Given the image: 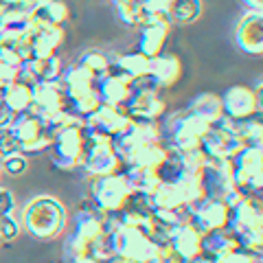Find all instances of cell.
<instances>
[{
  "mask_svg": "<svg viewBox=\"0 0 263 263\" xmlns=\"http://www.w3.org/2000/svg\"><path fill=\"white\" fill-rule=\"evenodd\" d=\"M66 209L62 202H57L51 195H40L24 206L22 211V224L31 237L40 241H51L62 235L66 228Z\"/></svg>",
  "mask_w": 263,
  "mask_h": 263,
  "instance_id": "6da1fadb",
  "label": "cell"
},
{
  "mask_svg": "<svg viewBox=\"0 0 263 263\" xmlns=\"http://www.w3.org/2000/svg\"><path fill=\"white\" fill-rule=\"evenodd\" d=\"M164 141L171 149H176L178 154L200 149L202 138L206 136V132L211 129V123L200 119L197 114L189 112L186 108H180L171 114H164L160 119Z\"/></svg>",
  "mask_w": 263,
  "mask_h": 263,
  "instance_id": "7a4b0ae2",
  "label": "cell"
},
{
  "mask_svg": "<svg viewBox=\"0 0 263 263\" xmlns=\"http://www.w3.org/2000/svg\"><path fill=\"white\" fill-rule=\"evenodd\" d=\"M81 169L90 178H101L123 171V160L112 147V136L84 129V160Z\"/></svg>",
  "mask_w": 263,
  "mask_h": 263,
  "instance_id": "3957f363",
  "label": "cell"
},
{
  "mask_svg": "<svg viewBox=\"0 0 263 263\" xmlns=\"http://www.w3.org/2000/svg\"><path fill=\"white\" fill-rule=\"evenodd\" d=\"M134 195L123 171L101 178H92L90 182V197L95 206L103 213H119L127 206L129 197Z\"/></svg>",
  "mask_w": 263,
  "mask_h": 263,
  "instance_id": "277c9868",
  "label": "cell"
},
{
  "mask_svg": "<svg viewBox=\"0 0 263 263\" xmlns=\"http://www.w3.org/2000/svg\"><path fill=\"white\" fill-rule=\"evenodd\" d=\"M123 110L134 121H160L167 114V103L158 95V90L149 84V79L143 77L134 81L132 97L123 105Z\"/></svg>",
  "mask_w": 263,
  "mask_h": 263,
  "instance_id": "5b68a950",
  "label": "cell"
},
{
  "mask_svg": "<svg viewBox=\"0 0 263 263\" xmlns=\"http://www.w3.org/2000/svg\"><path fill=\"white\" fill-rule=\"evenodd\" d=\"M233 176L235 184L243 193L259 195L263 176V145H243L233 156Z\"/></svg>",
  "mask_w": 263,
  "mask_h": 263,
  "instance_id": "8992f818",
  "label": "cell"
},
{
  "mask_svg": "<svg viewBox=\"0 0 263 263\" xmlns=\"http://www.w3.org/2000/svg\"><path fill=\"white\" fill-rule=\"evenodd\" d=\"M84 129L86 125H70L53 132V162L64 171H75L84 160Z\"/></svg>",
  "mask_w": 263,
  "mask_h": 263,
  "instance_id": "52a82bcc",
  "label": "cell"
},
{
  "mask_svg": "<svg viewBox=\"0 0 263 263\" xmlns=\"http://www.w3.org/2000/svg\"><path fill=\"white\" fill-rule=\"evenodd\" d=\"M9 129L20 141V154H40L53 147V134L33 112L18 114Z\"/></svg>",
  "mask_w": 263,
  "mask_h": 263,
  "instance_id": "ba28073f",
  "label": "cell"
},
{
  "mask_svg": "<svg viewBox=\"0 0 263 263\" xmlns=\"http://www.w3.org/2000/svg\"><path fill=\"white\" fill-rule=\"evenodd\" d=\"M243 147L241 138L237 136V121L221 117L215 125H211L206 136L202 138L200 149L209 158H233Z\"/></svg>",
  "mask_w": 263,
  "mask_h": 263,
  "instance_id": "9c48e42d",
  "label": "cell"
},
{
  "mask_svg": "<svg viewBox=\"0 0 263 263\" xmlns=\"http://www.w3.org/2000/svg\"><path fill=\"white\" fill-rule=\"evenodd\" d=\"M114 254L129 263H149L154 252V241L141 228L121 226L112 233Z\"/></svg>",
  "mask_w": 263,
  "mask_h": 263,
  "instance_id": "30bf717a",
  "label": "cell"
},
{
  "mask_svg": "<svg viewBox=\"0 0 263 263\" xmlns=\"http://www.w3.org/2000/svg\"><path fill=\"white\" fill-rule=\"evenodd\" d=\"M189 221L200 230L202 235L213 233V230L228 228L230 224V209L217 197H204V200L189 211Z\"/></svg>",
  "mask_w": 263,
  "mask_h": 263,
  "instance_id": "8fae6325",
  "label": "cell"
},
{
  "mask_svg": "<svg viewBox=\"0 0 263 263\" xmlns=\"http://www.w3.org/2000/svg\"><path fill=\"white\" fill-rule=\"evenodd\" d=\"M235 46L241 53L261 57L263 55V13L246 11L235 24Z\"/></svg>",
  "mask_w": 263,
  "mask_h": 263,
  "instance_id": "7c38bea8",
  "label": "cell"
},
{
  "mask_svg": "<svg viewBox=\"0 0 263 263\" xmlns=\"http://www.w3.org/2000/svg\"><path fill=\"white\" fill-rule=\"evenodd\" d=\"M204 189H206L209 197H217L224 200V195L235 189V176H233V158H209L206 167H204Z\"/></svg>",
  "mask_w": 263,
  "mask_h": 263,
  "instance_id": "4fadbf2b",
  "label": "cell"
},
{
  "mask_svg": "<svg viewBox=\"0 0 263 263\" xmlns=\"http://www.w3.org/2000/svg\"><path fill=\"white\" fill-rule=\"evenodd\" d=\"M221 110L224 117L233 121H246L250 117H257V103H254V90L248 86L235 84L221 92Z\"/></svg>",
  "mask_w": 263,
  "mask_h": 263,
  "instance_id": "5bb4252c",
  "label": "cell"
},
{
  "mask_svg": "<svg viewBox=\"0 0 263 263\" xmlns=\"http://www.w3.org/2000/svg\"><path fill=\"white\" fill-rule=\"evenodd\" d=\"M95 88L99 92V99L105 105H114V108H123L127 103V99L132 97V90H134V81L129 77H125L119 70H110L105 72L103 77H99L95 81Z\"/></svg>",
  "mask_w": 263,
  "mask_h": 263,
  "instance_id": "9a60e30c",
  "label": "cell"
},
{
  "mask_svg": "<svg viewBox=\"0 0 263 263\" xmlns=\"http://www.w3.org/2000/svg\"><path fill=\"white\" fill-rule=\"evenodd\" d=\"M180 77H182V62L180 57L174 53H160L156 57H149V72L147 79L156 90H164V88H174Z\"/></svg>",
  "mask_w": 263,
  "mask_h": 263,
  "instance_id": "2e32d148",
  "label": "cell"
},
{
  "mask_svg": "<svg viewBox=\"0 0 263 263\" xmlns=\"http://www.w3.org/2000/svg\"><path fill=\"white\" fill-rule=\"evenodd\" d=\"M228 228L235 235L246 233L252 228H263V197L248 193L237 206L230 211V224Z\"/></svg>",
  "mask_w": 263,
  "mask_h": 263,
  "instance_id": "e0dca14e",
  "label": "cell"
},
{
  "mask_svg": "<svg viewBox=\"0 0 263 263\" xmlns=\"http://www.w3.org/2000/svg\"><path fill=\"white\" fill-rule=\"evenodd\" d=\"M129 121L132 119L127 117L123 108H114V105L101 103L90 117L84 119V125H86V129L101 132V134H108V136H117L119 132H123L129 125Z\"/></svg>",
  "mask_w": 263,
  "mask_h": 263,
  "instance_id": "ac0fdd59",
  "label": "cell"
},
{
  "mask_svg": "<svg viewBox=\"0 0 263 263\" xmlns=\"http://www.w3.org/2000/svg\"><path fill=\"white\" fill-rule=\"evenodd\" d=\"M169 246L174 248L182 261H191L200 257L202 252V233L197 230L191 221H182L174 230H169Z\"/></svg>",
  "mask_w": 263,
  "mask_h": 263,
  "instance_id": "d6986e66",
  "label": "cell"
},
{
  "mask_svg": "<svg viewBox=\"0 0 263 263\" xmlns=\"http://www.w3.org/2000/svg\"><path fill=\"white\" fill-rule=\"evenodd\" d=\"M72 233L86 237L88 241L101 237L105 233V213L99 211L90 200H86V204L72 217Z\"/></svg>",
  "mask_w": 263,
  "mask_h": 263,
  "instance_id": "ffe728a7",
  "label": "cell"
},
{
  "mask_svg": "<svg viewBox=\"0 0 263 263\" xmlns=\"http://www.w3.org/2000/svg\"><path fill=\"white\" fill-rule=\"evenodd\" d=\"M169 22L156 20V22H147L145 27L138 31V53H143L145 57H156L162 53L164 44L169 37Z\"/></svg>",
  "mask_w": 263,
  "mask_h": 263,
  "instance_id": "44dd1931",
  "label": "cell"
},
{
  "mask_svg": "<svg viewBox=\"0 0 263 263\" xmlns=\"http://www.w3.org/2000/svg\"><path fill=\"white\" fill-rule=\"evenodd\" d=\"M95 77L84 68L81 64H72V66H66L60 75V84L64 88V95H66V101L70 99H77L81 95L90 92L95 88Z\"/></svg>",
  "mask_w": 263,
  "mask_h": 263,
  "instance_id": "7402d4cb",
  "label": "cell"
},
{
  "mask_svg": "<svg viewBox=\"0 0 263 263\" xmlns=\"http://www.w3.org/2000/svg\"><path fill=\"white\" fill-rule=\"evenodd\" d=\"M171 182L178 186L180 195L184 200V209L186 213L193 206H197L204 197H206V189H204V180L200 174H189V171H178V174L171 178Z\"/></svg>",
  "mask_w": 263,
  "mask_h": 263,
  "instance_id": "603a6c76",
  "label": "cell"
},
{
  "mask_svg": "<svg viewBox=\"0 0 263 263\" xmlns=\"http://www.w3.org/2000/svg\"><path fill=\"white\" fill-rule=\"evenodd\" d=\"M123 174H125L127 182L132 186L134 193L141 195H154L158 191V186L164 182L158 169H141V167H123Z\"/></svg>",
  "mask_w": 263,
  "mask_h": 263,
  "instance_id": "cb8c5ba5",
  "label": "cell"
},
{
  "mask_svg": "<svg viewBox=\"0 0 263 263\" xmlns=\"http://www.w3.org/2000/svg\"><path fill=\"white\" fill-rule=\"evenodd\" d=\"M169 156V149L164 143H143L134 156L127 160L125 167H141V169H158L164 164Z\"/></svg>",
  "mask_w": 263,
  "mask_h": 263,
  "instance_id": "d4e9b609",
  "label": "cell"
},
{
  "mask_svg": "<svg viewBox=\"0 0 263 263\" xmlns=\"http://www.w3.org/2000/svg\"><path fill=\"white\" fill-rule=\"evenodd\" d=\"M186 110L197 114V117L204 119L206 123H211V125H215V123L224 117V110H221V99L215 92H197L191 101L186 103Z\"/></svg>",
  "mask_w": 263,
  "mask_h": 263,
  "instance_id": "484cf974",
  "label": "cell"
},
{
  "mask_svg": "<svg viewBox=\"0 0 263 263\" xmlns=\"http://www.w3.org/2000/svg\"><path fill=\"white\" fill-rule=\"evenodd\" d=\"M239 248V239L230 228H221V230H213V233L202 235V252L209 257H219L230 250Z\"/></svg>",
  "mask_w": 263,
  "mask_h": 263,
  "instance_id": "4316f807",
  "label": "cell"
},
{
  "mask_svg": "<svg viewBox=\"0 0 263 263\" xmlns=\"http://www.w3.org/2000/svg\"><path fill=\"white\" fill-rule=\"evenodd\" d=\"M112 68L123 72L125 77H129L132 81H138L147 77L149 72V57H145L143 53H123V55H117L112 62Z\"/></svg>",
  "mask_w": 263,
  "mask_h": 263,
  "instance_id": "83f0119b",
  "label": "cell"
},
{
  "mask_svg": "<svg viewBox=\"0 0 263 263\" xmlns=\"http://www.w3.org/2000/svg\"><path fill=\"white\" fill-rule=\"evenodd\" d=\"M0 99H3L15 114L29 112L33 105V86L22 84V81H13L11 86H7L3 92H0Z\"/></svg>",
  "mask_w": 263,
  "mask_h": 263,
  "instance_id": "f1b7e54d",
  "label": "cell"
},
{
  "mask_svg": "<svg viewBox=\"0 0 263 263\" xmlns=\"http://www.w3.org/2000/svg\"><path fill=\"white\" fill-rule=\"evenodd\" d=\"M202 15V0H171L169 22L176 27H189L195 24Z\"/></svg>",
  "mask_w": 263,
  "mask_h": 263,
  "instance_id": "f546056e",
  "label": "cell"
},
{
  "mask_svg": "<svg viewBox=\"0 0 263 263\" xmlns=\"http://www.w3.org/2000/svg\"><path fill=\"white\" fill-rule=\"evenodd\" d=\"M152 206L154 209H182V211H186L182 195H180L178 186L171 182V180L162 182L158 186V191L152 195Z\"/></svg>",
  "mask_w": 263,
  "mask_h": 263,
  "instance_id": "4dcf8cb0",
  "label": "cell"
},
{
  "mask_svg": "<svg viewBox=\"0 0 263 263\" xmlns=\"http://www.w3.org/2000/svg\"><path fill=\"white\" fill-rule=\"evenodd\" d=\"M33 15L46 24H57V27H62V24L68 20L70 11H68V5L62 3V0H48V3H44L42 7H37V11Z\"/></svg>",
  "mask_w": 263,
  "mask_h": 263,
  "instance_id": "1f68e13d",
  "label": "cell"
},
{
  "mask_svg": "<svg viewBox=\"0 0 263 263\" xmlns=\"http://www.w3.org/2000/svg\"><path fill=\"white\" fill-rule=\"evenodd\" d=\"M237 136L243 145H263V119L250 117L246 121H237Z\"/></svg>",
  "mask_w": 263,
  "mask_h": 263,
  "instance_id": "d6a6232c",
  "label": "cell"
},
{
  "mask_svg": "<svg viewBox=\"0 0 263 263\" xmlns=\"http://www.w3.org/2000/svg\"><path fill=\"white\" fill-rule=\"evenodd\" d=\"M79 64L84 66V68H86L95 79L103 77L105 72L112 70V62H110L103 53H99V51H88V53H84V55H81V60H79Z\"/></svg>",
  "mask_w": 263,
  "mask_h": 263,
  "instance_id": "836d02e7",
  "label": "cell"
},
{
  "mask_svg": "<svg viewBox=\"0 0 263 263\" xmlns=\"http://www.w3.org/2000/svg\"><path fill=\"white\" fill-rule=\"evenodd\" d=\"M178 162H180V171H189V174H204V167L209 162V156L202 149H191V152H182L178 154Z\"/></svg>",
  "mask_w": 263,
  "mask_h": 263,
  "instance_id": "e575fe53",
  "label": "cell"
},
{
  "mask_svg": "<svg viewBox=\"0 0 263 263\" xmlns=\"http://www.w3.org/2000/svg\"><path fill=\"white\" fill-rule=\"evenodd\" d=\"M64 254H66V261L68 263L75 259H81V257H90V241L77 233H70L64 239Z\"/></svg>",
  "mask_w": 263,
  "mask_h": 263,
  "instance_id": "d590c367",
  "label": "cell"
},
{
  "mask_svg": "<svg viewBox=\"0 0 263 263\" xmlns=\"http://www.w3.org/2000/svg\"><path fill=\"white\" fill-rule=\"evenodd\" d=\"M154 219L158 221L162 228L174 230L176 226H180L182 221L189 219V213L182 209H154Z\"/></svg>",
  "mask_w": 263,
  "mask_h": 263,
  "instance_id": "8d00e7d4",
  "label": "cell"
},
{
  "mask_svg": "<svg viewBox=\"0 0 263 263\" xmlns=\"http://www.w3.org/2000/svg\"><path fill=\"white\" fill-rule=\"evenodd\" d=\"M90 257L97 259V261H110L114 257V243H112V235L103 233L101 237H97V239L90 241Z\"/></svg>",
  "mask_w": 263,
  "mask_h": 263,
  "instance_id": "74e56055",
  "label": "cell"
},
{
  "mask_svg": "<svg viewBox=\"0 0 263 263\" xmlns=\"http://www.w3.org/2000/svg\"><path fill=\"white\" fill-rule=\"evenodd\" d=\"M143 9L147 13V22H156V20H162V22H169V7H171V0H141ZM171 24V22H169Z\"/></svg>",
  "mask_w": 263,
  "mask_h": 263,
  "instance_id": "f35d334b",
  "label": "cell"
},
{
  "mask_svg": "<svg viewBox=\"0 0 263 263\" xmlns=\"http://www.w3.org/2000/svg\"><path fill=\"white\" fill-rule=\"evenodd\" d=\"M239 239V248L246 252H257L259 248H263V228H252V230H246V233L237 235Z\"/></svg>",
  "mask_w": 263,
  "mask_h": 263,
  "instance_id": "ab89813d",
  "label": "cell"
},
{
  "mask_svg": "<svg viewBox=\"0 0 263 263\" xmlns=\"http://www.w3.org/2000/svg\"><path fill=\"white\" fill-rule=\"evenodd\" d=\"M149 263H184V261L180 259V254L169 246V241H164V243H154V252H152Z\"/></svg>",
  "mask_w": 263,
  "mask_h": 263,
  "instance_id": "60d3db41",
  "label": "cell"
},
{
  "mask_svg": "<svg viewBox=\"0 0 263 263\" xmlns=\"http://www.w3.org/2000/svg\"><path fill=\"white\" fill-rule=\"evenodd\" d=\"M3 169L9 176H22L24 171H27V158H24V154L5 156V158H3Z\"/></svg>",
  "mask_w": 263,
  "mask_h": 263,
  "instance_id": "b9f144b4",
  "label": "cell"
},
{
  "mask_svg": "<svg viewBox=\"0 0 263 263\" xmlns=\"http://www.w3.org/2000/svg\"><path fill=\"white\" fill-rule=\"evenodd\" d=\"M20 235V224L11 215H0V239L13 241Z\"/></svg>",
  "mask_w": 263,
  "mask_h": 263,
  "instance_id": "7bdbcfd3",
  "label": "cell"
},
{
  "mask_svg": "<svg viewBox=\"0 0 263 263\" xmlns=\"http://www.w3.org/2000/svg\"><path fill=\"white\" fill-rule=\"evenodd\" d=\"M11 154H20V141L11 134V129L0 132V156H11Z\"/></svg>",
  "mask_w": 263,
  "mask_h": 263,
  "instance_id": "ee69618b",
  "label": "cell"
},
{
  "mask_svg": "<svg viewBox=\"0 0 263 263\" xmlns=\"http://www.w3.org/2000/svg\"><path fill=\"white\" fill-rule=\"evenodd\" d=\"M215 263H254V257L250 252L237 248V250H230L226 254H219V257H215Z\"/></svg>",
  "mask_w": 263,
  "mask_h": 263,
  "instance_id": "f6af8a7d",
  "label": "cell"
},
{
  "mask_svg": "<svg viewBox=\"0 0 263 263\" xmlns=\"http://www.w3.org/2000/svg\"><path fill=\"white\" fill-rule=\"evenodd\" d=\"M18 72H20V68L0 62V92H3L7 86H11L13 81H18Z\"/></svg>",
  "mask_w": 263,
  "mask_h": 263,
  "instance_id": "bcb514c9",
  "label": "cell"
},
{
  "mask_svg": "<svg viewBox=\"0 0 263 263\" xmlns=\"http://www.w3.org/2000/svg\"><path fill=\"white\" fill-rule=\"evenodd\" d=\"M15 117H18V114H15V112L9 108V105H7L3 99H0V132L9 129L11 123L15 121Z\"/></svg>",
  "mask_w": 263,
  "mask_h": 263,
  "instance_id": "7dc6e473",
  "label": "cell"
},
{
  "mask_svg": "<svg viewBox=\"0 0 263 263\" xmlns=\"http://www.w3.org/2000/svg\"><path fill=\"white\" fill-rule=\"evenodd\" d=\"M13 209H15L13 195L7 191V189L0 186V215H11Z\"/></svg>",
  "mask_w": 263,
  "mask_h": 263,
  "instance_id": "c3c4849f",
  "label": "cell"
},
{
  "mask_svg": "<svg viewBox=\"0 0 263 263\" xmlns=\"http://www.w3.org/2000/svg\"><path fill=\"white\" fill-rule=\"evenodd\" d=\"M254 90V103H257V117L263 119V81L252 88Z\"/></svg>",
  "mask_w": 263,
  "mask_h": 263,
  "instance_id": "681fc988",
  "label": "cell"
},
{
  "mask_svg": "<svg viewBox=\"0 0 263 263\" xmlns=\"http://www.w3.org/2000/svg\"><path fill=\"white\" fill-rule=\"evenodd\" d=\"M241 5L248 11H261L263 13V0H241Z\"/></svg>",
  "mask_w": 263,
  "mask_h": 263,
  "instance_id": "f907efd6",
  "label": "cell"
},
{
  "mask_svg": "<svg viewBox=\"0 0 263 263\" xmlns=\"http://www.w3.org/2000/svg\"><path fill=\"white\" fill-rule=\"evenodd\" d=\"M184 263H215V259L209 257V254H200V257H195L191 261H184Z\"/></svg>",
  "mask_w": 263,
  "mask_h": 263,
  "instance_id": "816d5d0a",
  "label": "cell"
},
{
  "mask_svg": "<svg viewBox=\"0 0 263 263\" xmlns=\"http://www.w3.org/2000/svg\"><path fill=\"white\" fill-rule=\"evenodd\" d=\"M70 263H101V261H97L92 257H81V259H75V261H70Z\"/></svg>",
  "mask_w": 263,
  "mask_h": 263,
  "instance_id": "f5cc1de1",
  "label": "cell"
},
{
  "mask_svg": "<svg viewBox=\"0 0 263 263\" xmlns=\"http://www.w3.org/2000/svg\"><path fill=\"white\" fill-rule=\"evenodd\" d=\"M252 257H254V263H263V248H259L257 252H252Z\"/></svg>",
  "mask_w": 263,
  "mask_h": 263,
  "instance_id": "db71d44e",
  "label": "cell"
},
{
  "mask_svg": "<svg viewBox=\"0 0 263 263\" xmlns=\"http://www.w3.org/2000/svg\"><path fill=\"white\" fill-rule=\"evenodd\" d=\"M259 195H263V176H261V191H259Z\"/></svg>",
  "mask_w": 263,
  "mask_h": 263,
  "instance_id": "11a10c76",
  "label": "cell"
}]
</instances>
